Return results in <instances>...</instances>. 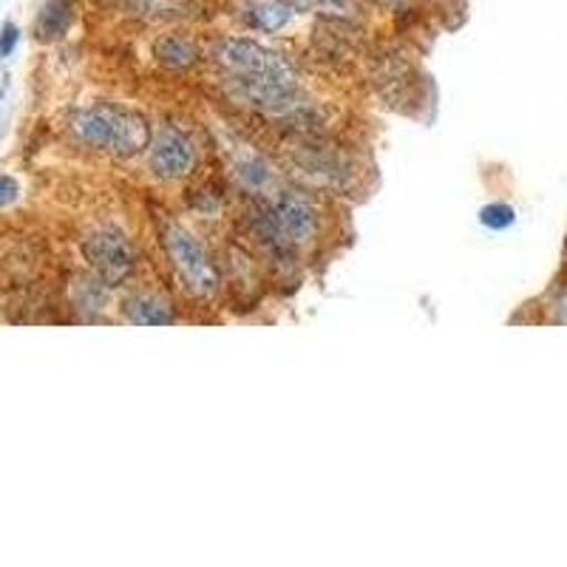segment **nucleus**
Here are the masks:
<instances>
[{
  "label": "nucleus",
  "instance_id": "39448f33",
  "mask_svg": "<svg viewBox=\"0 0 567 567\" xmlns=\"http://www.w3.org/2000/svg\"><path fill=\"white\" fill-rule=\"evenodd\" d=\"M148 148L151 171L156 176H162V179H179V176H185L187 171L194 168V142L187 140L174 125H162L154 134V140H151Z\"/></svg>",
  "mask_w": 567,
  "mask_h": 567
},
{
  "label": "nucleus",
  "instance_id": "4468645a",
  "mask_svg": "<svg viewBox=\"0 0 567 567\" xmlns=\"http://www.w3.org/2000/svg\"><path fill=\"white\" fill-rule=\"evenodd\" d=\"M18 194H20V185H18V179H14V176H0V207H7V205H12L14 199H18Z\"/></svg>",
  "mask_w": 567,
  "mask_h": 567
},
{
  "label": "nucleus",
  "instance_id": "ddd939ff",
  "mask_svg": "<svg viewBox=\"0 0 567 567\" xmlns=\"http://www.w3.org/2000/svg\"><path fill=\"white\" fill-rule=\"evenodd\" d=\"M20 43V29L14 27V23H3V29H0V58H9V54L18 49Z\"/></svg>",
  "mask_w": 567,
  "mask_h": 567
},
{
  "label": "nucleus",
  "instance_id": "6e6552de",
  "mask_svg": "<svg viewBox=\"0 0 567 567\" xmlns=\"http://www.w3.org/2000/svg\"><path fill=\"white\" fill-rule=\"evenodd\" d=\"M298 9L290 0H250L245 9V18L258 32H281L292 20Z\"/></svg>",
  "mask_w": 567,
  "mask_h": 567
},
{
  "label": "nucleus",
  "instance_id": "f8f14e48",
  "mask_svg": "<svg viewBox=\"0 0 567 567\" xmlns=\"http://www.w3.org/2000/svg\"><path fill=\"white\" fill-rule=\"evenodd\" d=\"M296 9H310V12H343L349 0H290Z\"/></svg>",
  "mask_w": 567,
  "mask_h": 567
},
{
  "label": "nucleus",
  "instance_id": "0eeeda50",
  "mask_svg": "<svg viewBox=\"0 0 567 567\" xmlns=\"http://www.w3.org/2000/svg\"><path fill=\"white\" fill-rule=\"evenodd\" d=\"M123 312L136 327H165V323H174V312H171L168 303L151 296V292H134V296L125 298Z\"/></svg>",
  "mask_w": 567,
  "mask_h": 567
},
{
  "label": "nucleus",
  "instance_id": "1a4fd4ad",
  "mask_svg": "<svg viewBox=\"0 0 567 567\" xmlns=\"http://www.w3.org/2000/svg\"><path fill=\"white\" fill-rule=\"evenodd\" d=\"M74 23V0H49L38 14L34 23V34L40 40H60Z\"/></svg>",
  "mask_w": 567,
  "mask_h": 567
},
{
  "label": "nucleus",
  "instance_id": "423d86ee",
  "mask_svg": "<svg viewBox=\"0 0 567 567\" xmlns=\"http://www.w3.org/2000/svg\"><path fill=\"white\" fill-rule=\"evenodd\" d=\"M272 210V216L278 219L281 230L290 236L292 245H303V241H310L318 230V219L316 210H312L301 196L296 194H278L276 199L267 202Z\"/></svg>",
  "mask_w": 567,
  "mask_h": 567
},
{
  "label": "nucleus",
  "instance_id": "7ed1b4c3",
  "mask_svg": "<svg viewBox=\"0 0 567 567\" xmlns=\"http://www.w3.org/2000/svg\"><path fill=\"white\" fill-rule=\"evenodd\" d=\"M162 245L168 250L182 281L196 296H210L216 290V270H213L210 258H207L205 247L196 241L194 233L187 230V227L176 225V221H165L162 225Z\"/></svg>",
  "mask_w": 567,
  "mask_h": 567
},
{
  "label": "nucleus",
  "instance_id": "20e7f679",
  "mask_svg": "<svg viewBox=\"0 0 567 567\" xmlns=\"http://www.w3.org/2000/svg\"><path fill=\"white\" fill-rule=\"evenodd\" d=\"M85 261L91 270L97 272L105 284H120L131 276L134 270V252H131L128 239L116 227H97L89 233V239L83 241Z\"/></svg>",
  "mask_w": 567,
  "mask_h": 567
},
{
  "label": "nucleus",
  "instance_id": "f03ea898",
  "mask_svg": "<svg viewBox=\"0 0 567 567\" xmlns=\"http://www.w3.org/2000/svg\"><path fill=\"white\" fill-rule=\"evenodd\" d=\"M213 58L236 85H278L296 89V71L278 52L256 40L225 38L213 45Z\"/></svg>",
  "mask_w": 567,
  "mask_h": 567
},
{
  "label": "nucleus",
  "instance_id": "f257e3e1",
  "mask_svg": "<svg viewBox=\"0 0 567 567\" xmlns=\"http://www.w3.org/2000/svg\"><path fill=\"white\" fill-rule=\"evenodd\" d=\"M69 131L78 136L83 145L109 151L114 156H136L142 148L151 145V128L145 116L134 111L116 109V105L97 103L89 109H80L71 114Z\"/></svg>",
  "mask_w": 567,
  "mask_h": 567
},
{
  "label": "nucleus",
  "instance_id": "dca6fc26",
  "mask_svg": "<svg viewBox=\"0 0 567 567\" xmlns=\"http://www.w3.org/2000/svg\"><path fill=\"white\" fill-rule=\"evenodd\" d=\"M381 3H386V7H394V3H400V0H381Z\"/></svg>",
  "mask_w": 567,
  "mask_h": 567
},
{
  "label": "nucleus",
  "instance_id": "9d476101",
  "mask_svg": "<svg viewBox=\"0 0 567 567\" xmlns=\"http://www.w3.org/2000/svg\"><path fill=\"white\" fill-rule=\"evenodd\" d=\"M154 58L168 69H187L194 65L199 58V49L190 38L185 34H162L154 43Z\"/></svg>",
  "mask_w": 567,
  "mask_h": 567
},
{
  "label": "nucleus",
  "instance_id": "2eb2a0df",
  "mask_svg": "<svg viewBox=\"0 0 567 567\" xmlns=\"http://www.w3.org/2000/svg\"><path fill=\"white\" fill-rule=\"evenodd\" d=\"M554 321L567 323V287L559 292V296H556V301H554Z\"/></svg>",
  "mask_w": 567,
  "mask_h": 567
},
{
  "label": "nucleus",
  "instance_id": "9b49d317",
  "mask_svg": "<svg viewBox=\"0 0 567 567\" xmlns=\"http://www.w3.org/2000/svg\"><path fill=\"white\" fill-rule=\"evenodd\" d=\"M514 207L505 205V202H494V205H485L483 210H480V221H483L485 227H491V230H505V227L514 225Z\"/></svg>",
  "mask_w": 567,
  "mask_h": 567
}]
</instances>
